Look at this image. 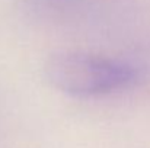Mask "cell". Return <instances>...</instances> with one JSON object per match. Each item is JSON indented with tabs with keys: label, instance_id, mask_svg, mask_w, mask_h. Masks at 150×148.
I'll return each instance as SVG.
<instances>
[{
	"label": "cell",
	"instance_id": "cell-1",
	"mask_svg": "<svg viewBox=\"0 0 150 148\" xmlns=\"http://www.w3.org/2000/svg\"><path fill=\"white\" fill-rule=\"evenodd\" d=\"M44 74L57 90L77 97L109 95L137 79L133 65L85 51L51 54L44 64Z\"/></svg>",
	"mask_w": 150,
	"mask_h": 148
}]
</instances>
